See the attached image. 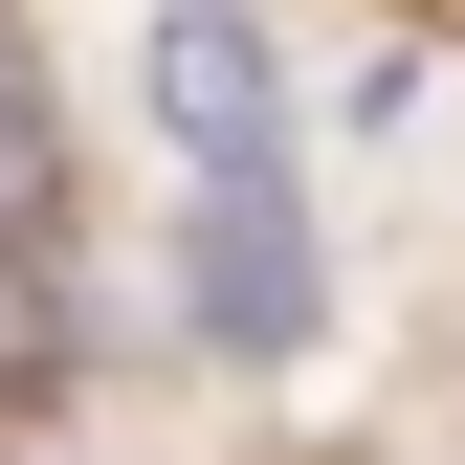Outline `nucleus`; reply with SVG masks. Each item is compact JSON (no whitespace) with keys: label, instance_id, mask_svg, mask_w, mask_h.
<instances>
[{"label":"nucleus","instance_id":"1","mask_svg":"<svg viewBox=\"0 0 465 465\" xmlns=\"http://www.w3.org/2000/svg\"><path fill=\"white\" fill-rule=\"evenodd\" d=\"M155 134L178 178H288V67L244 0H155Z\"/></svg>","mask_w":465,"mask_h":465},{"label":"nucleus","instance_id":"2","mask_svg":"<svg viewBox=\"0 0 465 465\" xmlns=\"http://www.w3.org/2000/svg\"><path fill=\"white\" fill-rule=\"evenodd\" d=\"M311 222H288V178H200V332L222 355H311Z\"/></svg>","mask_w":465,"mask_h":465},{"label":"nucleus","instance_id":"3","mask_svg":"<svg viewBox=\"0 0 465 465\" xmlns=\"http://www.w3.org/2000/svg\"><path fill=\"white\" fill-rule=\"evenodd\" d=\"M0 244H45V111H23V67H0Z\"/></svg>","mask_w":465,"mask_h":465}]
</instances>
